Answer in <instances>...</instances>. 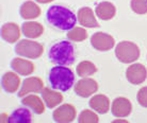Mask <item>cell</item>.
Listing matches in <instances>:
<instances>
[{
    "instance_id": "obj_9",
    "label": "cell",
    "mask_w": 147,
    "mask_h": 123,
    "mask_svg": "<svg viewBox=\"0 0 147 123\" xmlns=\"http://www.w3.org/2000/svg\"><path fill=\"white\" fill-rule=\"evenodd\" d=\"M98 90V83L91 78H82L75 85V92L81 98H88Z\"/></svg>"
},
{
    "instance_id": "obj_10",
    "label": "cell",
    "mask_w": 147,
    "mask_h": 123,
    "mask_svg": "<svg viewBox=\"0 0 147 123\" xmlns=\"http://www.w3.org/2000/svg\"><path fill=\"white\" fill-rule=\"evenodd\" d=\"M44 89V83L37 76H30L24 80L22 88L18 92L19 98H24L28 94H38Z\"/></svg>"
},
{
    "instance_id": "obj_5",
    "label": "cell",
    "mask_w": 147,
    "mask_h": 123,
    "mask_svg": "<svg viewBox=\"0 0 147 123\" xmlns=\"http://www.w3.org/2000/svg\"><path fill=\"white\" fill-rule=\"evenodd\" d=\"M15 52L19 56L31 59H35L42 56L44 53V47L43 45L37 41H33L30 39H22L19 43H16Z\"/></svg>"
},
{
    "instance_id": "obj_8",
    "label": "cell",
    "mask_w": 147,
    "mask_h": 123,
    "mask_svg": "<svg viewBox=\"0 0 147 123\" xmlns=\"http://www.w3.org/2000/svg\"><path fill=\"white\" fill-rule=\"evenodd\" d=\"M77 110L71 104H63L53 110L52 118L58 123H69L76 119Z\"/></svg>"
},
{
    "instance_id": "obj_2",
    "label": "cell",
    "mask_w": 147,
    "mask_h": 123,
    "mask_svg": "<svg viewBox=\"0 0 147 123\" xmlns=\"http://www.w3.org/2000/svg\"><path fill=\"white\" fill-rule=\"evenodd\" d=\"M75 46L68 40H62L50 47L48 56L52 63L61 66L73 65L76 54Z\"/></svg>"
},
{
    "instance_id": "obj_14",
    "label": "cell",
    "mask_w": 147,
    "mask_h": 123,
    "mask_svg": "<svg viewBox=\"0 0 147 123\" xmlns=\"http://www.w3.org/2000/svg\"><path fill=\"white\" fill-rule=\"evenodd\" d=\"M17 74L18 73H15L14 71H7L2 76L1 84L7 94H14L18 90L19 85H20V79Z\"/></svg>"
},
{
    "instance_id": "obj_1",
    "label": "cell",
    "mask_w": 147,
    "mask_h": 123,
    "mask_svg": "<svg viewBox=\"0 0 147 123\" xmlns=\"http://www.w3.org/2000/svg\"><path fill=\"white\" fill-rule=\"evenodd\" d=\"M47 21L57 29L69 31L78 21L76 15L70 9L63 5H52L47 11Z\"/></svg>"
},
{
    "instance_id": "obj_18",
    "label": "cell",
    "mask_w": 147,
    "mask_h": 123,
    "mask_svg": "<svg viewBox=\"0 0 147 123\" xmlns=\"http://www.w3.org/2000/svg\"><path fill=\"white\" fill-rule=\"evenodd\" d=\"M95 14L101 20H110L116 14V7L112 2L102 1L97 4L95 9Z\"/></svg>"
},
{
    "instance_id": "obj_20",
    "label": "cell",
    "mask_w": 147,
    "mask_h": 123,
    "mask_svg": "<svg viewBox=\"0 0 147 123\" xmlns=\"http://www.w3.org/2000/svg\"><path fill=\"white\" fill-rule=\"evenodd\" d=\"M45 102L42 101V99L36 94H29L25 96L22 99V104L26 107H29L31 110H33L35 114L40 115L45 112Z\"/></svg>"
},
{
    "instance_id": "obj_28",
    "label": "cell",
    "mask_w": 147,
    "mask_h": 123,
    "mask_svg": "<svg viewBox=\"0 0 147 123\" xmlns=\"http://www.w3.org/2000/svg\"><path fill=\"white\" fill-rule=\"evenodd\" d=\"M36 2H38V3H49V2H51V1H53V0H35Z\"/></svg>"
},
{
    "instance_id": "obj_16",
    "label": "cell",
    "mask_w": 147,
    "mask_h": 123,
    "mask_svg": "<svg viewBox=\"0 0 147 123\" xmlns=\"http://www.w3.org/2000/svg\"><path fill=\"white\" fill-rule=\"evenodd\" d=\"M20 29L14 22H7L1 28V37L7 43H16L20 38Z\"/></svg>"
},
{
    "instance_id": "obj_22",
    "label": "cell",
    "mask_w": 147,
    "mask_h": 123,
    "mask_svg": "<svg viewBox=\"0 0 147 123\" xmlns=\"http://www.w3.org/2000/svg\"><path fill=\"white\" fill-rule=\"evenodd\" d=\"M22 31L24 35L28 38H37L44 32V27L40 22L36 21H27L24 22L22 25Z\"/></svg>"
},
{
    "instance_id": "obj_12",
    "label": "cell",
    "mask_w": 147,
    "mask_h": 123,
    "mask_svg": "<svg viewBox=\"0 0 147 123\" xmlns=\"http://www.w3.org/2000/svg\"><path fill=\"white\" fill-rule=\"evenodd\" d=\"M11 68L19 76H30L34 72L35 66L32 61L22 57H15L11 61Z\"/></svg>"
},
{
    "instance_id": "obj_7",
    "label": "cell",
    "mask_w": 147,
    "mask_h": 123,
    "mask_svg": "<svg viewBox=\"0 0 147 123\" xmlns=\"http://www.w3.org/2000/svg\"><path fill=\"white\" fill-rule=\"evenodd\" d=\"M91 45L98 51H109L114 47L115 40L110 34L103 32H96L91 37Z\"/></svg>"
},
{
    "instance_id": "obj_11",
    "label": "cell",
    "mask_w": 147,
    "mask_h": 123,
    "mask_svg": "<svg viewBox=\"0 0 147 123\" xmlns=\"http://www.w3.org/2000/svg\"><path fill=\"white\" fill-rule=\"evenodd\" d=\"M132 105L131 102L125 97H118L114 99L111 105V112L116 118H126L131 114Z\"/></svg>"
},
{
    "instance_id": "obj_19",
    "label": "cell",
    "mask_w": 147,
    "mask_h": 123,
    "mask_svg": "<svg viewBox=\"0 0 147 123\" xmlns=\"http://www.w3.org/2000/svg\"><path fill=\"white\" fill-rule=\"evenodd\" d=\"M29 107H22V108L15 109L12 112L7 122L9 123H31L33 121V116L31 110H29Z\"/></svg>"
},
{
    "instance_id": "obj_21",
    "label": "cell",
    "mask_w": 147,
    "mask_h": 123,
    "mask_svg": "<svg viewBox=\"0 0 147 123\" xmlns=\"http://www.w3.org/2000/svg\"><path fill=\"white\" fill-rule=\"evenodd\" d=\"M42 98L45 104L49 108H53L63 102L62 94H59L58 91H55L50 88H44L42 91Z\"/></svg>"
},
{
    "instance_id": "obj_4",
    "label": "cell",
    "mask_w": 147,
    "mask_h": 123,
    "mask_svg": "<svg viewBox=\"0 0 147 123\" xmlns=\"http://www.w3.org/2000/svg\"><path fill=\"white\" fill-rule=\"evenodd\" d=\"M115 56L118 61L124 64H130L139 59L140 57V48L132 41L123 40L115 47Z\"/></svg>"
},
{
    "instance_id": "obj_17",
    "label": "cell",
    "mask_w": 147,
    "mask_h": 123,
    "mask_svg": "<svg viewBox=\"0 0 147 123\" xmlns=\"http://www.w3.org/2000/svg\"><path fill=\"white\" fill-rule=\"evenodd\" d=\"M19 14L22 18L30 20V19H35L40 15V9L34 1L28 0L22 4L19 9Z\"/></svg>"
},
{
    "instance_id": "obj_23",
    "label": "cell",
    "mask_w": 147,
    "mask_h": 123,
    "mask_svg": "<svg viewBox=\"0 0 147 123\" xmlns=\"http://www.w3.org/2000/svg\"><path fill=\"white\" fill-rule=\"evenodd\" d=\"M76 71H77V74L79 76L86 78V76H91L97 72V68H96L95 64H93L92 61H82L78 64Z\"/></svg>"
},
{
    "instance_id": "obj_6",
    "label": "cell",
    "mask_w": 147,
    "mask_h": 123,
    "mask_svg": "<svg viewBox=\"0 0 147 123\" xmlns=\"http://www.w3.org/2000/svg\"><path fill=\"white\" fill-rule=\"evenodd\" d=\"M126 78L129 83L133 85H140L147 79L146 67L140 63H134L130 65L126 70Z\"/></svg>"
},
{
    "instance_id": "obj_24",
    "label": "cell",
    "mask_w": 147,
    "mask_h": 123,
    "mask_svg": "<svg viewBox=\"0 0 147 123\" xmlns=\"http://www.w3.org/2000/svg\"><path fill=\"white\" fill-rule=\"evenodd\" d=\"M67 38L70 41H83L84 39L88 38V32L84 28L81 27H74L73 29H70L69 31H67Z\"/></svg>"
},
{
    "instance_id": "obj_13",
    "label": "cell",
    "mask_w": 147,
    "mask_h": 123,
    "mask_svg": "<svg viewBox=\"0 0 147 123\" xmlns=\"http://www.w3.org/2000/svg\"><path fill=\"white\" fill-rule=\"evenodd\" d=\"M77 19L78 22L85 28H97V27H99L98 21H97L95 15H94V12L91 7H88L79 9L77 14Z\"/></svg>"
},
{
    "instance_id": "obj_26",
    "label": "cell",
    "mask_w": 147,
    "mask_h": 123,
    "mask_svg": "<svg viewBox=\"0 0 147 123\" xmlns=\"http://www.w3.org/2000/svg\"><path fill=\"white\" fill-rule=\"evenodd\" d=\"M130 5L136 14H147V0H131Z\"/></svg>"
},
{
    "instance_id": "obj_27",
    "label": "cell",
    "mask_w": 147,
    "mask_h": 123,
    "mask_svg": "<svg viewBox=\"0 0 147 123\" xmlns=\"http://www.w3.org/2000/svg\"><path fill=\"white\" fill-rule=\"evenodd\" d=\"M138 102L142 107L147 108V86L142 87L140 90L138 91V96H136Z\"/></svg>"
},
{
    "instance_id": "obj_15",
    "label": "cell",
    "mask_w": 147,
    "mask_h": 123,
    "mask_svg": "<svg viewBox=\"0 0 147 123\" xmlns=\"http://www.w3.org/2000/svg\"><path fill=\"white\" fill-rule=\"evenodd\" d=\"M90 107L98 114H107L110 109V100L105 94H95L88 101Z\"/></svg>"
},
{
    "instance_id": "obj_25",
    "label": "cell",
    "mask_w": 147,
    "mask_h": 123,
    "mask_svg": "<svg viewBox=\"0 0 147 123\" xmlns=\"http://www.w3.org/2000/svg\"><path fill=\"white\" fill-rule=\"evenodd\" d=\"M79 123H97L99 122V118L95 112L90 110V109H84L82 110L78 118Z\"/></svg>"
},
{
    "instance_id": "obj_3",
    "label": "cell",
    "mask_w": 147,
    "mask_h": 123,
    "mask_svg": "<svg viewBox=\"0 0 147 123\" xmlns=\"http://www.w3.org/2000/svg\"><path fill=\"white\" fill-rule=\"evenodd\" d=\"M49 83L55 90L67 91L75 83V74L65 66H55L49 72Z\"/></svg>"
}]
</instances>
